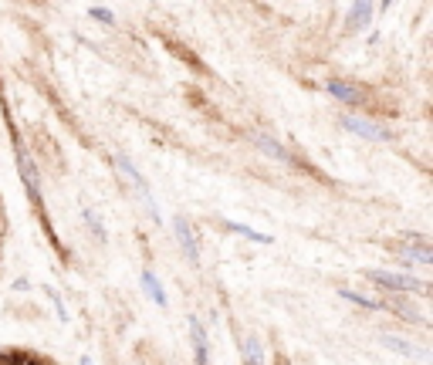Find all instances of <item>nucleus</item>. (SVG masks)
Masks as SVG:
<instances>
[{
  "label": "nucleus",
  "mask_w": 433,
  "mask_h": 365,
  "mask_svg": "<svg viewBox=\"0 0 433 365\" xmlns=\"http://www.w3.org/2000/svg\"><path fill=\"white\" fill-rule=\"evenodd\" d=\"M366 278H369L373 285L386 287V291H396V294H403V291H416V294H427V285H423V281H416V278H409V274H396V271L369 267V271H366Z\"/></svg>",
  "instance_id": "1"
},
{
  "label": "nucleus",
  "mask_w": 433,
  "mask_h": 365,
  "mask_svg": "<svg viewBox=\"0 0 433 365\" xmlns=\"http://www.w3.org/2000/svg\"><path fill=\"white\" fill-rule=\"evenodd\" d=\"M342 126L349 132H356L362 139H369V142H386L389 139V132L379 129L376 122H369V119H362V115H342Z\"/></svg>",
  "instance_id": "2"
},
{
  "label": "nucleus",
  "mask_w": 433,
  "mask_h": 365,
  "mask_svg": "<svg viewBox=\"0 0 433 365\" xmlns=\"http://www.w3.org/2000/svg\"><path fill=\"white\" fill-rule=\"evenodd\" d=\"M173 227H177V240H179V247H183V254L190 257V264H200V244H197V230L186 223V217H177V220H173Z\"/></svg>",
  "instance_id": "3"
},
{
  "label": "nucleus",
  "mask_w": 433,
  "mask_h": 365,
  "mask_svg": "<svg viewBox=\"0 0 433 365\" xmlns=\"http://www.w3.org/2000/svg\"><path fill=\"white\" fill-rule=\"evenodd\" d=\"M325 92H329L335 102H342V105H359V102H362V88L352 85V81L329 78V81H325Z\"/></svg>",
  "instance_id": "4"
},
{
  "label": "nucleus",
  "mask_w": 433,
  "mask_h": 365,
  "mask_svg": "<svg viewBox=\"0 0 433 365\" xmlns=\"http://www.w3.org/2000/svg\"><path fill=\"white\" fill-rule=\"evenodd\" d=\"M186 325H190V335H193V359H197V365H210V355H206L210 341H206L204 321H200L197 314H190V318H186Z\"/></svg>",
  "instance_id": "5"
},
{
  "label": "nucleus",
  "mask_w": 433,
  "mask_h": 365,
  "mask_svg": "<svg viewBox=\"0 0 433 365\" xmlns=\"http://www.w3.org/2000/svg\"><path fill=\"white\" fill-rule=\"evenodd\" d=\"M373 14H376L373 3H352V7H349V17H345V27H349V31H362V27H369Z\"/></svg>",
  "instance_id": "6"
},
{
  "label": "nucleus",
  "mask_w": 433,
  "mask_h": 365,
  "mask_svg": "<svg viewBox=\"0 0 433 365\" xmlns=\"http://www.w3.org/2000/svg\"><path fill=\"white\" fill-rule=\"evenodd\" d=\"M400 257H407L409 264H430V247L423 240H409V244H400L396 247Z\"/></svg>",
  "instance_id": "7"
},
{
  "label": "nucleus",
  "mask_w": 433,
  "mask_h": 365,
  "mask_svg": "<svg viewBox=\"0 0 433 365\" xmlns=\"http://www.w3.org/2000/svg\"><path fill=\"white\" fill-rule=\"evenodd\" d=\"M21 176H24V186L34 196V203H41V180H38V169H34L31 156H24V153H21Z\"/></svg>",
  "instance_id": "8"
},
{
  "label": "nucleus",
  "mask_w": 433,
  "mask_h": 365,
  "mask_svg": "<svg viewBox=\"0 0 433 365\" xmlns=\"http://www.w3.org/2000/svg\"><path fill=\"white\" fill-rule=\"evenodd\" d=\"M142 287H146V294L153 298L159 308H166V305H170V298H166V287L159 285V278H156L153 271H142Z\"/></svg>",
  "instance_id": "9"
},
{
  "label": "nucleus",
  "mask_w": 433,
  "mask_h": 365,
  "mask_svg": "<svg viewBox=\"0 0 433 365\" xmlns=\"http://www.w3.org/2000/svg\"><path fill=\"white\" fill-rule=\"evenodd\" d=\"M240 355H244V365H264V345L261 339H244L240 341Z\"/></svg>",
  "instance_id": "10"
},
{
  "label": "nucleus",
  "mask_w": 433,
  "mask_h": 365,
  "mask_svg": "<svg viewBox=\"0 0 433 365\" xmlns=\"http://www.w3.org/2000/svg\"><path fill=\"white\" fill-rule=\"evenodd\" d=\"M224 227L234 230L237 237H244V240H254V244H271V237L268 234H257L254 227H247V223H237V220H224Z\"/></svg>",
  "instance_id": "11"
},
{
  "label": "nucleus",
  "mask_w": 433,
  "mask_h": 365,
  "mask_svg": "<svg viewBox=\"0 0 433 365\" xmlns=\"http://www.w3.org/2000/svg\"><path fill=\"white\" fill-rule=\"evenodd\" d=\"M338 294H342L345 301H352V305H359V308H366V312H379V308H382V305L376 301V298H366V294H359V291H349V287H342Z\"/></svg>",
  "instance_id": "12"
},
{
  "label": "nucleus",
  "mask_w": 433,
  "mask_h": 365,
  "mask_svg": "<svg viewBox=\"0 0 433 365\" xmlns=\"http://www.w3.org/2000/svg\"><path fill=\"white\" fill-rule=\"evenodd\" d=\"M257 146L268 153V156H278V159H288V153H284V146H281L278 139H271V135H257Z\"/></svg>",
  "instance_id": "13"
},
{
  "label": "nucleus",
  "mask_w": 433,
  "mask_h": 365,
  "mask_svg": "<svg viewBox=\"0 0 433 365\" xmlns=\"http://www.w3.org/2000/svg\"><path fill=\"white\" fill-rule=\"evenodd\" d=\"M382 345L389 348V352H400V355H413V345L403 339H396V335H382Z\"/></svg>",
  "instance_id": "14"
},
{
  "label": "nucleus",
  "mask_w": 433,
  "mask_h": 365,
  "mask_svg": "<svg viewBox=\"0 0 433 365\" xmlns=\"http://www.w3.org/2000/svg\"><path fill=\"white\" fill-rule=\"evenodd\" d=\"M88 17H95L99 24H115V14L105 10V7H88Z\"/></svg>",
  "instance_id": "15"
},
{
  "label": "nucleus",
  "mask_w": 433,
  "mask_h": 365,
  "mask_svg": "<svg viewBox=\"0 0 433 365\" xmlns=\"http://www.w3.org/2000/svg\"><path fill=\"white\" fill-rule=\"evenodd\" d=\"M81 217H85V220H88V227H92V230H95V237H99V240H105V230H102V223H99V217H95V213H88V210H85V213H81Z\"/></svg>",
  "instance_id": "16"
},
{
  "label": "nucleus",
  "mask_w": 433,
  "mask_h": 365,
  "mask_svg": "<svg viewBox=\"0 0 433 365\" xmlns=\"http://www.w3.org/2000/svg\"><path fill=\"white\" fill-rule=\"evenodd\" d=\"M81 365H92V359H88V355H81Z\"/></svg>",
  "instance_id": "17"
}]
</instances>
